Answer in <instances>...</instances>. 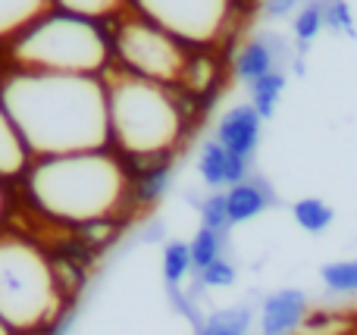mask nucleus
I'll use <instances>...</instances> for the list:
<instances>
[{
	"label": "nucleus",
	"mask_w": 357,
	"mask_h": 335,
	"mask_svg": "<svg viewBox=\"0 0 357 335\" xmlns=\"http://www.w3.org/2000/svg\"><path fill=\"white\" fill-rule=\"evenodd\" d=\"M260 132H264V119L251 104H235L216 123V141L229 150V154L241 157L251 163L254 150L260 148Z\"/></svg>",
	"instance_id": "obj_8"
},
{
	"label": "nucleus",
	"mask_w": 357,
	"mask_h": 335,
	"mask_svg": "<svg viewBox=\"0 0 357 335\" xmlns=\"http://www.w3.org/2000/svg\"><path fill=\"white\" fill-rule=\"evenodd\" d=\"M0 104L35 157L110 148L104 75L16 69L0 79Z\"/></svg>",
	"instance_id": "obj_1"
},
{
	"label": "nucleus",
	"mask_w": 357,
	"mask_h": 335,
	"mask_svg": "<svg viewBox=\"0 0 357 335\" xmlns=\"http://www.w3.org/2000/svg\"><path fill=\"white\" fill-rule=\"evenodd\" d=\"M188 248H191V260H195V270L201 273V270H207L210 263L222 257V232L201 226V232L195 235V242H191Z\"/></svg>",
	"instance_id": "obj_21"
},
{
	"label": "nucleus",
	"mask_w": 357,
	"mask_h": 335,
	"mask_svg": "<svg viewBox=\"0 0 357 335\" xmlns=\"http://www.w3.org/2000/svg\"><path fill=\"white\" fill-rule=\"evenodd\" d=\"M248 169H251V163L241 160V157H235V154H229L216 138L204 144L201 154H197V173H201V179L207 182L210 188L238 185V182L248 179Z\"/></svg>",
	"instance_id": "obj_11"
},
{
	"label": "nucleus",
	"mask_w": 357,
	"mask_h": 335,
	"mask_svg": "<svg viewBox=\"0 0 357 335\" xmlns=\"http://www.w3.org/2000/svg\"><path fill=\"white\" fill-rule=\"evenodd\" d=\"M248 329H251V311L248 307H229V311L213 313L197 335H248Z\"/></svg>",
	"instance_id": "obj_19"
},
{
	"label": "nucleus",
	"mask_w": 357,
	"mask_h": 335,
	"mask_svg": "<svg viewBox=\"0 0 357 335\" xmlns=\"http://www.w3.org/2000/svg\"><path fill=\"white\" fill-rule=\"evenodd\" d=\"M31 160H35V154L29 150L22 132H19V125L6 113V107L0 104V179L3 182L22 179L29 173Z\"/></svg>",
	"instance_id": "obj_12"
},
{
	"label": "nucleus",
	"mask_w": 357,
	"mask_h": 335,
	"mask_svg": "<svg viewBox=\"0 0 357 335\" xmlns=\"http://www.w3.org/2000/svg\"><path fill=\"white\" fill-rule=\"evenodd\" d=\"M104 79L110 148L129 163L173 160L195 123V100L173 85L144 81L116 69Z\"/></svg>",
	"instance_id": "obj_3"
},
{
	"label": "nucleus",
	"mask_w": 357,
	"mask_h": 335,
	"mask_svg": "<svg viewBox=\"0 0 357 335\" xmlns=\"http://www.w3.org/2000/svg\"><path fill=\"white\" fill-rule=\"evenodd\" d=\"M16 69L63 75H107L113 69L110 25L50 6L10 41Z\"/></svg>",
	"instance_id": "obj_5"
},
{
	"label": "nucleus",
	"mask_w": 357,
	"mask_h": 335,
	"mask_svg": "<svg viewBox=\"0 0 357 335\" xmlns=\"http://www.w3.org/2000/svg\"><path fill=\"white\" fill-rule=\"evenodd\" d=\"M129 10L167 29L191 50H216L238 22L232 0H129Z\"/></svg>",
	"instance_id": "obj_7"
},
{
	"label": "nucleus",
	"mask_w": 357,
	"mask_h": 335,
	"mask_svg": "<svg viewBox=\"0 0 357 335\" xmlns=\"http://www.w3.org/2000/svg\"><path fill=\"white\" fill-rule=\"evenodd\" d=\"M0 335H16V332H10V329L3 326V320H0Z\"/></svg>",
	"instance_id": "obj_29"
},
{
	"label": "nucleus",
	"mask_w": 357,
	"mask_h": 335,
	"mask_svg": "<svg viewBox=\"0 0 357 335\" xmlns=\"http://www.w3.org/2000/svg\"><path fill=\"white\" fill-rule=\"evenodd\" d=\"M270 204H273V192L264 179H251L248 176L245 182L226 188V210H229V223L232 226L260 217Z\"/></svg>",
	"instance_id": "obj_13"
},
{
	"label": "nucleus",
	"mask_w": 357,
	"mask_h": 335,
	"mask_svg": "<svg viewBox=\"0 0 357 335\" xmlns=\"http://www.w3.org/2000/svg\"><path fill=\"white\" fill-rule=\"evenodd\" d=\"M248 88H251V107L260 113V119H270L285 91V69H273V72H266L264 79H257Z\"/></svg>",
	"instance_id": "obj_16"
},
{
	"label": "nucleus",
	"mask_w": 357,
	"mask_h": 335,
	"mask_svg": "<svg viewBox=\"0 0 357 335\" xmlns=\"http://www.w3.org/2000/svg\"><path fill=\"white\" fill-rule=\"evenodd\" d=\"M50 6H54L50 0H0V41L10 44Z\"/></svg>",
	"instance_id": "obj_14"
},
{
	"label": "nucleus",
	"mask_w": 357,
	"mask_h": 335,
	"mask_svg": "<svg viewBox=\"0 0 357 335\" xmlns=\"http://www.w3.org/2000/svg\"><path fill=\"white\" fill-rule=\"evenodd\" d=\"M191 270H195V260H191V248H188V244H182V242L167 244V251H163V273H167V282L178 286V282H182Z\"/></svg>",
	"instance_id": "obj_22"
},
{
	"label": "nucleus",
	"mask_w": 357,
	"mask_h": 335,
	"mask_svg": "<svg viewBox=\"0 0 357 335\" xmlns=\"http://www.w3.org/2000/svg\"><path fill=\"white\" fill-rule=\"evenodd\" d=\"M307 317V295L279 288L260 307V335H295Z\"/></svg>",
	"instance_id": "obj_9"
},
{
	"label": "nucleus",
	"mask_w": 357,
	"mask_h": 335,
	"mask_svg": "<svg viewBox=\"0 0 357 335\" xmlns=\"http://www.w3.org/2000/svg\"><path fill=\"white\" fill-rule=\"evenodd\" d=\"M22 179L29 204L66 229L110 226L132 207V166L113 148L35 157Z\"/></svg>",
	"instance_id": "obj_2"
},
{
	"label": "nucleus",
	"mask_w": 357,
	"mask_h": 335,
	"mask_svg": "<svg viewBox=\"0 0 357 335\" xmlns=\"http://www.w3.org/2000/svg\"><path fill=\"white\" fill-rule=\"evenodd\" d=\"M201 282H204V286H210V288L232 286V282H235V267L220 257V260H213L207 270H201Z\"/></svg>",
	"instance_id": "obj_25"
},
{
	"label": "nucleus",
	"mask_w": 357,
	"mask_h": 335,
	"mask_svg": "<svg viewBox=\"0 0 357 335\" xmlns=\"http://www.w3.org/2000/svg\"><path fill=\"white\" fill-rule=\"evenodd\" d=\"M301 6V0H264V13L270 19H282L289 13H295Z\"/></svg>",
	"instance_id": "obj_26"
},
{
	"label": "nucleus",
	"mask_w": 357,
	"mask_h": 335,
	"mask_svg": "<svg viewBox=\"0 0 357 335\" xmlns=\"http://www.w3.org/2000/svg\"><path fill=\"white\" fill-rule=\"evenodd\" d=\"M326 29H333L335 35L357 38L354 13H351V6H348V0H326Z\"/></svg>",
	"instance_id": "obj_23"
},
{
	"label": "nucleus",
	"mask_w": 357,
	"mask_h": 335,
	"mask_svg": "<svg viewBox=\"0 0 357 335\" xmlns=\"http://www.w3.org/2000/svg\"><path fill=\"white\" fill-rule=\"evenodd\" d=\"M320 279L335 295H357V260H333L323 263Z\"/></svg>",
	"instance_id": "obj_20"
},
{
	"label": "nucleus",
	"mask_w": 357,
	"mask_h": 335,
	"mask_svg": "<svg viewBox=\"0 0 357 335\" xmlns=\"http://www.w3.org/2000/svg\"><path fill=\"white\" fill-rule=\"evenodd\" d=\"M291 217H295V223L301 226L304 232L320 235V232H326L329 226H333L335 213L323 198H301V201L291 204Z\"/></svg>",
	"instance_id": "obj_17"
},
{
	"label": "nucleus",
	"mask_w": 357,
	"mask_h": 335,
	"mask_svg": "<svg viewBox=\"0 0 357 335\" xmlns=\"http://www.w3.org/2000/svg\"><path fill=\"white\" fill-rule=\"evenodd\" d=\"M264 3V0H232V6H235V16L238 19H245V16H251L257 6Z\"/></svg>",
	"instance_id": "obj_27"
},
{
	"label": "nucleus",
	"mask_w": 357,
	"mask_h": 335,
	"mask_svg": "<svg viewBox=\"0 0 357 335\" xmlns=\"http://www.w3.org/2000/svg\"><path fill=\"white\" fill-rule=\"evenodd\" d=\"M107 25H110V56L116 72L178 88L191 60L188 44L132 10L119 13Z\"/></svg>",
	"instance_id": "obj_6"
},
{
	"label": "nucleus",
	"mask_w": 357,
	"mask_h": 335,
	"mask_svg": "<svg viewBox=\"0 0 357 335\" xmlns=\"http://www.w3.org/2000/svg\"><path fill=\"white\" fill-rule=\"evenodd\" d=\"M56 260L38 242L0 232V320L16 335L47 332L66 307Z\"/></svg>",
	"instance_id": "obj_4"
},
{
	"label": "nucleus",
	"mask_w": 357,
	"mask_h": 335,
	"mask_svg": "<svg viewBox=\"0 0 357 335\" xmlns=\"http://www.w3.org/2000/svg\"><path fill=\"white\" fill-rule=\"evenodd\" d=\"M323 29H326V3L323 0H307L295 13V22H291V35L298 41V56L307 54V47L320 38Z\"/></svg>",
	"instance_id": "obj_15"
},
{
	"label": "nucleus",
	"mask_w": 357,
	"mask_h": 335,
	"mask_svg": "<svg viewBox=\"0 0 357 335\" xmlns=\"http://www.w3.org/2000/svg\"><path fill=\"white\" fill-rule=\"evenodd\" d=\"M201 217H204V226L207 229H216V232H226L229 226V210H226V192H216L204 201L201 207Z\"/></svg>",
	"instance_id": "obj_24"
},
{
	"label": "nucleus",
	"mask_w": 357,
	"mask_h": 335,
	"mask_svg": "<svg viewBox=\"0 0 357 335\" xmlns=\"http://www.w3.org/2000/svg\"><path fill=\"white\" fill-rule=\"evenodd\" d=\"M279 60H282V41H279L276 35H260L238 47V54H235V60H232V72L238 81L254 85V81L264 79L266 72L279 69Z\"/></svg>",
	"instance_id": "obj_10"
},
{
	"label": "nucleus",
	"mask_w": 357,
	"mask_h": 335,
	"mask_svg": "<svg viewBox=\"0 0 357 335\" xmlns=\"http://www.w3.org/2000/svg\"><path fill=\"white\" fill-rule=\"evenodd\" d=\"M6 213V188H3V179H0V219Z\"/></svg>",
	"instance_id": "obj_28"
},
{
	"label": "nucleus",
	"mask_w": 357,
	"mask_h": 335,
	"mask_svg": "<svg viewBox=\"0 0 357 335\" xmlns=\"http://www.w3.org/2000/svg\"><path fill=\"white\" fill-rule=\"evenodd\" d=\"M56 10H69L79 16L98 19V22H113L119 13L129 10V0H50Z\"/></svg>",
	"instance_id": "obj_18"
}]
</instances>
